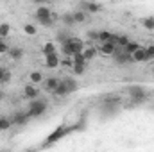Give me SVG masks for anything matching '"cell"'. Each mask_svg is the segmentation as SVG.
Instances as JSON below:
<instances>
[{"mask_svg": "<svg viewBox=\"0 0 154 152\" xmlns=\"http://www.w3.org/2000/svg\"><path fill=\"white\" fill-rule=\"evenodd\" d=\"M81 48H82V41L81 39H66V41H63V50L66 54L77 56V54H81Z\"/></svg>", "mask_w": 154, "mask_h": 152, "instance_id": "6da1fadb", "label": "cell"}, {"mask_svg": "<svg viewBox=\"0 0 154 152\" xmlns=\"http://www.w3.org/2000/svg\"><path fill=\"white\" fill-rule=\"evenodd\" d=\"M77 88L75 81L74 79H63L61 82H59V86H57V90L54 91L56 95H66V93H70V91H74Z\"/></svg>", "mask_w": 154, "mask_h": 152, "instance_id": "7a4b0ae2", "label": "cell"}, {"mask_svg": "<svg viewBox=\"0 0 154 152\" xmlns=\"http://www.w3.org/2000/svg\"><path fill=\"white\" fill-rule=\"evenodd\" d=\"M36 18H38L39 23H43V25H50L54 22V16L48 11V7H39L38 11H36Z\"/></svg>", "mask_w": 154, "mask_h": 152, "instance_id": "3957f363", "label": "cell"}, {"mask_svg": "<svg viewBox=\"0 0 154 152\" xmlns=\"http://www.w3.org/2000/svg\"><path fill=\"white\" fill-rule=\"evenodd\" d=\"M129 91V95H131V99H133V102H136V104H140V102H145L147 100V91H143L142 88H129L127 90Z\"/></svg>", "mask_w": 154, "mask_h": 152, "instance_id": "277c9868", "label": "cell"}, {"mask_svg": "<svg viewBox=\"0 0 154 152\" xmlns=\"http://www.w3.org/2000/svg\"><path fill=\"white\" fill-rule=\"evenodd\" d=\"M45 109H47V104H45V102H41V100H32L31 106H29L27 114H29V116H38V114H41Z\"/></svg>", "mask_w": 154, "mask_h": 152, "instance_id": "5b68a950", "label": "cell"}, {"mask_svg": "<svg viewBox=\"0 0 154 152\" xmlns=\"http://www.w3.org/2000/svg\"><path fill=\"white\" fill-rule=\"evenodd\" d=\"M59 79H56V77H50V79H47L45 82H43V88L47 90V91H56L57 90V86H59Z\"/></svg>", "mask_w": 154, "mask_h": 152, "instance_id": "8992f818", "label": "cell"}, {"mask_svg": "<svg viewBox=\"0 0 154 152\" xmlns=\"http://www.w3.org/2000/svg\"><path fill=\"white\" fill-rule=\"evenodd\" d=\"M115 61L116 63H120V65H124V63H131V61H134V59H133L129 54L124 52V54H115Z\"/></svg>", "mask_w": 154, "mask_h": 152, "instance_id": "52a82bcc", "label": "cell"}, {"mask_svg": "<svg viewBox=\"0 0 154 152\" xmlns=\"http://www.w3.org/2000/svg\"><path fill=\"white\" fill-rule=\"evenodd\" d=\"M100 52L102 54H113L115 52V45L109 43V41L108 43H100Z\"/></svg>", "mask_w": 154, "mask_h": 152, "instance_id": "ba28073f", "label": "cell"}, {"mask_svg": "<svg viewBox=\"0 0 154 152\" xmlns=\"http://www.w3.org/2000/svg\"><path fill=\"white\" fill-rule=\"evenodd\" d=\"M23 93H25V97H29V99H36V95H38V90H36L34 86H25Z\"/></svg>", "mask_w": 154, "mask_h": 152, "instance_id": "9c48e42d", "label": "cell"}, {"mask_svg": "<svg viewBox=\"0 0 154 152\" xmlns=\"http://www.w3.org/2000/svg\"><path fill=\"white\" fill-rule=\"evenodd\" d=\"M27 118H29L27 113H16L14 116H13V122H14V123H25Z\"/></svg>", "mask_w": 154, "mask_h": 152, "instance_id": "30bf717a", "label": "cell"}, {"mask_svg": "<svg viewBox=\"0 0 154 152\" xmlns=\"http://www.w3.org/2000/svg\"><path fill=\"white\" fill-rule=\"evenodd\" d=\"M138 48H140V45H138V43L129 41V43H127V47H125V54H129V56H131V54H134Z\"/></svg>", "mask_w": 154, "mask_h": 152, "instance_id": "8fae6325", "label": "cell"}, {"mask_svg": "<svg viewBox=\"0 0 154 152\" xmlns=\"http://www.w3.org/2000/svg\"><path fill=\"white\" fill-rule=\"evenodd\" d=\"M134 61H147V57H145V48H138L136 52H134V57H133Z\"/></svg>", "mask_w": 154, "mask_h": 152, "instance_id": "7c38bea8", "label": "cell"}, {"mask_svg": "<svg viewBox=\"0 0 154 152\" xmlns=\"http://www.w3.org/2000/svg\"><path fill=\"white\" fill-rule=\"evenodd\" d=\"M9 56H11L13 59H20V57L23 56V52H22V48H16V47H14V48L9 50Z\"/></svg>", "mask_w": 154, "mask_h": 152, "instance_id": "4fadbf2b", "label": "cell"}, {"mask_svg": "<svg viewBox=\"0 0 154 152\" xmlns=\"http://www.w3.org/2000/svg\"><path fill=\"white\" fill-rule=\"evenodd\" d=\"M57 56L56 54H52V56H47V65L50 66V68H54V66H57Z\"/></svg>", "mask_w": 154, "mask_h": 152, "instance_id": "5bb4252c", "label": "cell"}, {"mask_svg": "<svg viewBox=\"0 0 154 152\" xmlns=\"http://www.w3.org/2000/svg\"><path fill=\"white\" fill-rule=\"evenodd\" d=\"M9 77H11L9 70H5V68H0V84H2V82H5V81H9Z\"/></svg>", "mask_w": 154, "mask_h": 152, "instance_id": "9a60e30c", "label": "cell"}, {"mask_svg": "<svg viewBox=\"0 0 154 152\" xmlns=\"http://www.w3.org/2000/svg\"><path fill=\"white\" fill-rule=\"evenodd\" d=\"M61 134H65V129H63V127H61V129H59L57 132H54V134H52V136L48 138V141H47V143H50V141H54V140H57V138H59Z\"/></svg>", "mask_w": 154, "mask_h": 152, "instance_id": "2e32d148", "label": "cell"}, {"mask_svg": "<svg viewBox=\"0 0 154 152\" xmlns=\"http://www.w3.org/2000/svg\"><path fill=\"white\" fill-rule=\"evenodd\" d=\"M82 7H84V9H88V11H91V13H93V11H99V9H100V7H99L97 4H82Z\"/></svg>", "mask_w": 154, "mask_h": 152, "instance_id": "e0dca14e", "label": "cell"}, {"mask_svg": "<svg viewBox=\"0 0 154 152\" xmlns=\"http://www.w3.org/2000/svg\"><path fill=\"white\" fill-rule=\"evenodd\" d=\"M74 20L75 22H84L86 20V14L84 13H74Z\"/></svg>", "mask_w": 154, "mask_h": 152, "instance_id": "ac0fdd59", "label": "cell"}, {"mask_svg": "<svg viewBox=\"0 0 154 152\" xmlns=\"http://www.w3.org/2000/svg\"><path fill=\"white\" fill-rule=\"evenodd\" d=\"M7 127H9V120H5V118L0 116V131H5Z\"/></svg>", "mask_w": 154, "mask_h": 152, "instance_id": "d6986e66", "label": "cell"}, {"mask_svg": "<svg viewBox=\"0 0 154 152\" xmlns=\"http://www.w3.org/2000/svg\"><path fill=\"white\" fill-rule=\"evenodd\" d=\"M145 57H147V59H154V47L145 48Z\"/></svg>", "mask_w": 154, "mask_h": 152, "instance_id": "ffe728a7", "label": "cell"}, {"mask_svg": "<svg viewBox=\"0 0 154 152\" xmlns=\"http://www.w3.org/2000/svg\"><path fill=\"white\" fill-rule=\"evenodd\" d=\"M43 50H45V54H47V56H52V54H54V47H52V45H45V48H43Z\"/></svg>", "mask_w": 154, "mask_h": 152, "instance_id": "44dd1931", "label": "cell"}, {"mask_svg": "<svg viewBox=\"0 0 154 152\" xmlns=\"http://www.w3.org/2000/svg\"><path fill=\"white\" fill-rule=\"evenodd\" d=\"M4 52H9V47H7V43H4L0 39V54H4Z\"/></svg>", "mask_w": 154, "mask_h": 152, "instance_id": "7402d4cb", "label": "cell"}, {"mask_svg": "<svg viewBox=\"0 0 154 152\" xmlns=\"http://www.w3.org/2000/svg\"><path fill=\"white\" fill-rule=\"evenodd\" d=\"M9 32V25H0V34L4 36V34H7Z\"/></svg>", "mask_w": 154, "mask_h": 152, "instance_id": "603a6c76", "label": "cell"}, {"mask_svg": "<svg viewBox=\"0 0 154 152\" xmlns=\"http://www.w3.org/2000/svg\"><path fill=\"white\" fill-rule=\"evenodd\" d=\"M82 56H84V59H90V57H93V56H95V50L91 48V50H88V52H86V54H82Z\"/></svg>", "mask_w": 154, "mask_h": 152, "instance_id": "cb8c5ba5", "label": "cell"}, {"mask_svg": "<svg viewBox=\"0 0 154 152\" xmlns=\"http://www.w3.org/2000/svg\"><path fill=\"white\" fill-rule=\"evenodd\" d=\"M65 20H66V23H74L75 20H74V14H65Z\"/></svg>", "mask_w": 154, "mask_h": 152, "instance_id": "d4e9b609", "label": "cell"}, {"mask_svg": "<svg viewBox=\"0 0 154 152\" xmlns=\"http://www.w3.org/2000/svg\"><path fill=\"white\" fill-rule=\"evenodd\" d=\"M145 25H147L149 29H154V18H149V20H145Z\"/></svg>", "mask_w": 154, "mask_h": 152, "instance_id": "484cf974", "label": "cell"}, {"mask_svg": "<svg viewBox=\"0 0 154 152\" xmlns=\"http://www.w3.org/2000/svg\"><path fill=\"white\" fill-rule=\"evenodd\" d=\"M31 79H32L34 82H38V81H41V75H39L38 72H36V74H32V75H31Z\"/></svg>", "mask_w": 154, "mask_h": 152, "instance_id": "4316f807", "label": "cell"}, {"mask_svg": "<svg viewBox=\"0 0 154 152\" xmlns=\"http://www.w3.org/2000/svg\"><path fill=\"white\" fill-rule=\"evenodd\" d=\"M25 31H27L29 34H34V32H36V29H34L32 25H27V27H25Z\"/></svg>", "mask_w": 154, "mask_h": 152, "instance_id": "83f0119b", "label": "cell"}, {"mask_svg": "<svg viewBox=\"0 0 154 152\" xmlns=\"http://www.w3.org/2000/svg\"><path fill=\"white\" fill-rule=\"evenodd\" d=\"M75 72L77 74H82V65H75Z\"/></svg>", "mask_w": 154, "mask_h": 152, "instance_id": "f1b7e54d", "label": "cell"}, {"mask_svg": "<svg viewBox=\"0 0 154 152\" xmlns=\"http://www.w3.org/2000/svg\"><path fill=\"white\" fill-rule=\"evenodd\" d=\"M2 99H4V93H2V91H0V100H2Z\"/></svg>", "mask_w": 154, "mask_h": 152, "instance_id": "f546056e", "label": "cell"}, {"mask_svg": "<svg viewBox=\"0 0 154 152\" xmlns=\"http://www.w3.org/2000/svg\"><path fill=\"white\" fill-rule=\"evenodd\" d=\"M152 74H154V68H152Z\"/></svg>", "mask_w": 154, "mask_h": 152, "instance_id": "4dcf8cb0", "label": "cell"}]
</instances>
